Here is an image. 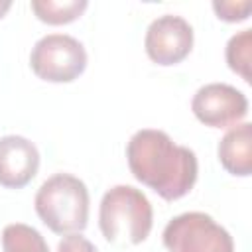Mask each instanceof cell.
<instances>
[{"mask_svg":"<svg viewBox=\"0 0 252 252\" xmlns=\"http://www.w3.org/2000/svg\"><path fill=\"white\" fill-rule=\"evenodd\" d=\"M4 252H49L45 238L30 224L12 222L2 230Z\"/></svg>","mask_w":252,"mask_h":252,"instance_id":"8fae6325","label":"cell"},{"mask_svg":"<svg viewBox=\"0 0 252 252\" xmlns=\"http://www.w3.org/2000/svg\"><path fill=\"white\" fill-rule=\"evenodd\" d=\"M250 51H252V30L234 33L226 43V63L246 83H250Z\"/></svg>","mask_w":252,"mask_h":252,"instance_id":"7c38bea8","label":"cell"},{"mask_svg":"<svg viewBox=\"0 0 252 252\" xmlns=\"http://www.w3.org/2000/svg\"><path fill=\"white\" fill-rule=\"evenodd\" d=\"M126 159L132 175L165 201L185 197L199 173L195 152L175 144L169 134L156 128H142L132 134Z\"/></svg>","mask_w":252,"mask_h":252,"instance_id":"6da1fadb","label":"cell"},{"mask_svg":"<svg viewBox=\"0 0 252 252\" xmlns=\"http://www.w3.org/2000/svg\"><path fill=\"white\" fill-rule=\"evenodd\" d=\"M39 169V152L24 136L8 134L0 138V185L6 189L26 187Z\"/></svg>","mask_w":252,"mask_h":252,"instance_id":"ba28073f","label":"cell"},{"mask_svg":"<svg viewBox=\"0 0 252 252\" xmlns=\"http://www.w3.org/2000/svg\"><path fill=\"white\" fill-rule=\"evenodd\" d=\"M57 252H96V248L89 238L75 232V234H65L59 240Z\"/></svg>","mask_w":252,"mask_h":252,"instance_id":"5bb4252c","label":"cell"},{"mask_svg":"<svg viewBox=\"0 0 252 252\" xmlns=\"http://www.w3.org/2000/svg\"><path fill=\"white\" fill-rule=\"evenodd\" d=\"M89 189L71 173H55L41 183L33 207L41 222L55 234H75L89 222Z\"/></svg>","mask_w":252,"mask_h":252,"instance_id":"3957f363","label":"cell"},{"mask_svg":"<svg viewBox=\"0 0 252 252\" xmlns=\"http://www.w3.org/2000/svg\"><path fill=\"white\" fill-rule=\"evenodd\" d=\"M219 161L230 173L248 177L252 173V124L242 122L232 126L219 142Z\"/></svg>","mask_w":252,"mask_h":252,"instance_id":"9c48e42d","label":"cell"},{"mask_svg":"<svg viewBox=\"0 0 252 252\" xmlns=\"http://www.w3.org/2000/svg\"><path fill=\"white\" fill-rule=\"evenodd\" d=\"M191 110L205 126L228 128L238 124L248 114V98L232 85L209 83L193 94Z\"/></svg>","mask_w":252,"mask_h":252,"instance_id":"8992f818","label":"cell"},{"mask_svg":"<svg viewBox=\"0 0 252 252\" xmlns=\"http://www.w3.org/2000/svg\"><path fill=\"white\" fill-rule=\"evenodd\" d=\"M161 238L169 252H234L230 232L201 211L173 217L165 224Z\"/></svg>","mask_w":252,"mask_h":252,"instance_id":"277c9868","label":"cell"},{"mask_svg":"<svg viewBox=\"0 0 252 252\" xmlns=\"http://www.w3.org/2000/svg\"><path fill=\"white\" fill-rule=\"evenodd\" d=\"M144 47L154 63L177 65L193 49V28L181 16L163 14L148 26Z\"/></svg>","mask_w":252,"mask_h":252,"instance_id":"52a82bcc","label":"cell"},{"mask_svg":"<svg viewBox=\"0 0 252 252\" xmlns=\"http://www.w3.org/2000/svg\"><path fill=\"white\" fill-rule=\"evenodd\" d=\"M213 10L224 22H242L250 16L252 2L250 0H240V2H234V0H220L219 2V0H215Z\"/></svg>","mask_w":252,"mask_h":252,"instance_id":"4fadbf2b","label":"cell"},{"mask_svg":"<svg viewBox=\"0 0 252 252\" xmlns=\"http://www.w3.org/2000/svg\"><path fill=\"white\" fill-rule=\"evenodd\" d=\"M12 8V2L10 0H0V18H4V14Z\"/></svg>","mask_w":252,"mask_h":252,"instance_id":"9a60e30c","label":"cell"},{"mask_svg":"<svg viewBox=\"0 0 252 252\" xmlns=\"http://www.w3.org/2000/svg\"><path fill=\"white\" fill-rule=\"evenodd\" d=\"M87 0H32V10L37 20L51 26H61L77 20L87 10Z\"/></svg>","mask_w":252,"mask_h":252,"instance_id":"30bf717a","label":"cell"},{"mask_svg":"<svg viewBox=\"0 0 252 252\" xmlns=\"http://www.w3.org/2000/svg\"><path fill=\"white\" fill-rule=\"evenodd\" d=\"M30 67L47 83H71L85 71L87 51L73 35L47 33L32 47Z\"/></svg>","mask_w":252,"mask_h":252,"instance_id":"5b68a950","label":"cell"},{"mask_svg":"<svg viewBox=\"0 0 252 252\" xmlns=\"http://www.w3.org/2000/svg\"><path fill=\"white\" fill-rule=\"evenodd\" d=\"M154 224V209L148 197L132 185L110 187L98 207L102 236L116 246H134L148 238Z\"/></svg>","mask_w":252,"mask_h":252,"instance_id":"7a4b0ae2","label":"cell"}]
</instances>
